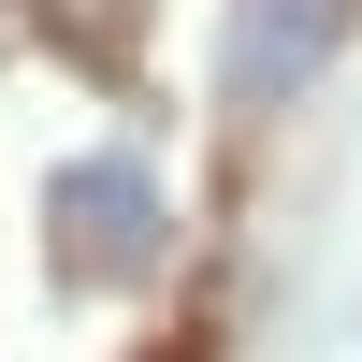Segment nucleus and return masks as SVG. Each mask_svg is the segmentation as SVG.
I'll return each instance as SVG.
<instances>
[{"mask_svg":"<svg viewBox=\"0 0 362 362\" xmlns=\"http://www.w3.org/2000/svg\"><path fill=\"white\" fill-rule=\"evenodd\" d=\"M0 29H15V44H44V58H73L87 87H131V29H145V0H0Z\"/></svg>","mask_w":362,"mask_h":362,"instance_id":"obj_3","label":"nucleus"},{"mask_svg":"<svg viewBox=\"0 0 362 362\" xmlns=\"http://www.w3.org/2000/svg\"><path fill=\"white\" fill-rule=\"evenodd\" d=\"M348 15H362V0H232V44H218V102H232V116H276L290 87H305L319 58L348 44Z\"/></svg>","mask_w":362,"mask_h":362,"instance_id":"obj_2","label":"nucleus"},{"mask_svg":"<svg viewBox=\"0 0 362 362\" xmlns=\"http://www.w3.org/2000/svg\"><path fill=\"white\" fill-rule=\"evenodd\" d=\"M44 247H58V276H73V290H131V276H160L174 203H160V174H145V145H87V160L44 174Z\"/></svg>","mask_w":362,"mask_h":362,"instance_id":"obj_1","label":"nucleus"}]
</instances>
